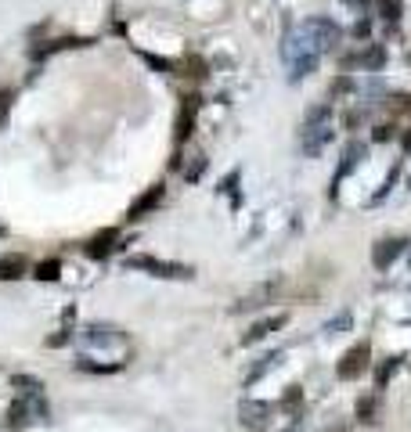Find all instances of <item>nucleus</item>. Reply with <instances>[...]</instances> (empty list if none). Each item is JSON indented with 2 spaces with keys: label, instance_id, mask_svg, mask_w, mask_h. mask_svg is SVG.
Listing matches in <instances>:
<instances>
[{
  "label": "nucleus",
  "instance_id": "1",
  "mask_svg": "<svg viewBox=\"0 0 411 432\" xmlns=\"http://www.w3.org/2000/svg\"><path fill=\"white\" fill-rule=\"evenodd\" d=\"M336 134V122H332V105H314L303 119V151L310 159H318L321 151L329 148Z\"/></svg>",
  "mask_w": 411,
  "mask_h": 432
},
{
  "label": "nucleus",
  "instance_id": "2",
  "mask_svg": "<svg viewBox=\"0 0 411 432\" xmlns=\"http://www.w3.org/2000/svg\"><path fill=\"white\" fill-rule=\"evenodd\" d=\"M300 25L310 33V40L318 44V51H321V54L336 51V47H339V40H343V29H339L329 15H310V18H303Z\"/></svg>",
  "mask_w": 411,
  "mask_h": 432
},
{
  "label": "nucleus",
  "instance_id": "3",
  "mask_svg": "<svg viewBox=\"0 0 411 432\" xmlns=\"http://www.w3.org/2000/svg\"><path fill=\"white\" fill-rule=\"evenodd\" d=\"M126 267H130V270H148L152 277H166V281H188V277H195L192 267L166 263V260H155V256H130Z\"/></svg>",
  "mask_w": 411,
  "mask_h": 432
},
{
  "label": "nucleus",
  "instance_id": "4",
  "mask_svg": "<svg viewBox=\"0 0 411 432\" xmlns=\"http://www.w3.org/2000/svg\"><path fill=\"white\" fill-rule=\"evenodd\" d=\"M368 360H372V346H368V343H357L354 350H346V353H343V360L336 364V375H339L343 382H354V379H361V375H364Z\"/></svg>",
  "mask_w": 411,
  "mask_h": 432
},
{
  "label": "nucleus",
  "instance_id": "5",
  "mask_svg": "<svg viewBox=\"0 0 411 432\" xmlns=\"http://www.w3.org/2000/svg\"><path fill=\"white\" fill-rule=\"evenodd\" d=\"M281 292V277H271V281H264V285H257V288H252V292H245L235 306H231V310L235 314H245V310H260V306H267L274 296Z\"/></svg>",
  "mask_w": 411,
  "mask_h": 432
},
{
  "label": "nucleus",
  "instance_id": "6",
  "mask_svg": "<svg viewBox=\"0 0 411 432\" xmlns=\"http://www.w3.org/2000/svg\"><path fill=\"white\" fill-rule=\"evenodd\" d=\"M238 418L245 428L252 432H260L271 425V404H260V400H242V407H238Z\"/></svg>",
  "mask_w": 411,
  "mask_h": 432
},
{
  "label": "nucleus",
  "instance_id": "7",
  "mask_svg": "<svg viewBox=\"0 0 411 432\" xmlns=\"http://www.w3.org/2000/svg\"><path fill=\"white\" fill-rule=\"evenodd\" d=\"M80 346H123V335L116 328H105V324H90L76 335Z\"/></svg>",
  "mask_w": 411,
  "mask_h": 432
},
{
  "label": "nucleus",
  "instance_id": "8",
  "mask_svg": "<svg viewBox=\"0 0 411 432\" xmlns=\"http://www.w3.org/2000/svg\"><path fill=\"white\" fill-rule=\"evenodd\" d=\"M202 98L199 94H184L180 98V115H177V144H184L192 137V127H195V112H199Z\"/></svg>",
  "mask_w": 411,
  "mask_h": 432
},
{
  "label": "nucleus",
  "instance_id": "9",
  "mask_svg": "<svg viewBox=\"0 0 411 432\" xmlns=\"http://www.w3.org/2000/svg\"><path fill=\"white\" fill-rule=\"evenodd\" d=\"M404 245H407L404 238H386V241H379L375 249H372V263H375L379 270H386V267H390V263H393V260L404 253Z\"/></svg>",
  "mask_w": 411,
  "mask_h": 432
},
{
  "label": "nucleus",
  "instance_id": "10",
  "mask_svg": "<svg viewBox=\"0 0 411 432\" xmlns=\"http://www.w3.org/2000/svg\"><path fill=\"white\" fill-rule=\"evenodd\" d=\"M364 155H368V148H364L361 141H350V144H346V148H343V163H339V173L332 177V188H336V184H339L346 173H354V170H357V163H361Z\"/></svg>",
  "mask_w": 411,
  "mask_h": 432
},
{
  "label": "nucleus",
  "instance_id": "11",
  "mask_svg": "<svg viewBox=\"0 0 411 432\" xmlns=\"http://www.w3.org/2000/svg\"><path fill=\"white\" fill-rule=\"evenodd\" d=\"M76 47H90V40H87V37H61V40H51V44H44V47H33V58L44 61V58H51V54H58V51H76Z\"/></svg>",
  "mask_w": 411,
  "mask_h": 432
},
{
  "label": "nucleus",
  "instance_id": "12",
  "mask_svg": "<svg viewBox=\"0 0 411 432\" xmlns=\"http://www.w3.org/2000/svg\"><path fill=\"white\" fill-rule=\"evenodd\" d=\"M289 317L286 314H274V317H264V321H257V324H252L245 335H242V346H249V343H260V338H267L271 331H278L281 324H286Z\"/></svg>",
  "mask_w": 411,
  "mask_h": 432
},
{
  "label": "nucleus",
  "instance_id": "13",
  "mask_svg": "<svg viewBox=\"0 0 411 432\" xmlns=\"http://www.w3.org/2000/svg\"><path fill=\"white\" fill-rule=\"evenodd\" d=\"M25 270H29L25 256H18V253L0 256V281H18V277H25Z\"/></svg>",
  "mask_w": 411,
  "mask_h": 432
},
{
  "label": "nucleus",
  "instance_id": "14",
  "mask_svg": "<svg viewBox=\"0 0 411 432\" xmlns=\"http://www.w3.org/2000/svg\"><path fill=\"white\" fill-rule=\"evenodd\" d=\"M163 202V184H155V188H148L134 205H130V216H134V220H137V216H145V212H152L155 205H159Z\"/></svg>",
  "mask_w": 411,
  "mask_h": 432
},
{
  "label": "nucleus",
  "instance_id": "15",
  "mask_svg": "<svg viewBox=\"0 0 411 432\" xmlns=\"http://www.w3.org/2000/svg\"><path fill=\"white\" fill-rule=\"evenodd\" d=\"M318 61H321V54H303V58L289 61V80H293V83H300L303 76L318 72Z\"/></svg>",
  "mask_w": 411,
  "mask_h": 432
},
{
  "label": "nucleus",
  "instance_id": "16",
  "mask_svg": "<svg viewBox=\"0 0 411 432\" xmlns=\"http://www.w3.org/2000/svg\"><path fill=\"white\" fill-rule=\"evenodd\" d=\"M116 238H119L116 231H102L98 238H90V241H87V256H94V260L109 256V253H112V241H116Z\"/></svg>",
  "mask_w": 411,
  "mask_h": 432
},
{
  "label": "nucleus",
  "instance_id": "17",
  "mask_svg": "<svg viewBox=\"0 0 411 432\" xmlns=\"http://www.w3.org/2000/svg\"><path fill=\"white\" fill-rule=\"evenodd\" d=\"M278 407H281V411H289L293 418H300V414H303V389H300V386H289Z\"/></svg>",
  "mask_w": 411,
  "mask_h": 432
},
{
  "label": "nucleus",
  "instance_id": "18",
  "mask_svg": "<svg viewBox=\"0 0 411 432\" xmlns=\"http://www.w3.org/2000/svg\"><path fill=\"white\" fill-rule=\"evenodd\" d=\"M379 18H386V22H400L404 15V0H375V8H372Z\"/></svg>",
  "mask_w": 411,
  "mask_h": 432
},
{
  "label": "nucleus",
  "instance_id": "19",
  "mask_svg": "<svg viewBox=\"0 0 411 432\" xmlns=\"http://www.w3.org/2000/svg\"><path fill=\"white\" fill-rule=\"evenodd\" d=\"M379 414H383V407H379V396H361V400H357V418H361V421L375 425Z\"/></svg>",
  "mask_w": 411,
  "mask_h": 432
},
{
  "label": "nucleus",
  "instance_id": "20",
  "mask_svg": "<svg viewBox=\"0 0 411 432\" xmlns=\"http://www.w3.org/2000/svg\"><path fill=\"white\" fill-rule=\"evenodd\" d=\"M274 364H281V353H267V357H260V360H257V367H252V371L245 375V386H249V382H257V379H264Z\"/></svg>",
  "mask_w": 411,
  "mask_h": 432
},
{
  "label": "nucleus",
  "instance_id": "21",
  "mask_svg": "<svg viewBox=\"0 0 411 432\" xmlns=\"http://www.w3.org/2000/svg\"><path fill=\"white\" fill-rule=\"evenodd\" d=\"M184 69H188L184 76H192V80H206V76H209V72H206V61H202L199 54H188V58H184Z\"/></svg>",
  "mask_w": 411,
  "mask_h": 432
},
{
  "label": "nucleus",
  "instance_id": "22",
  "mask_svg": "<svg viewBox=\"0 0 411 432\" xmlns=\"http://www.w3.org/2000/svg\"><path fill=\"white\" fill-rule=\"evenodd\" d=\"M397 367H400V357H390L383 367H379V371H375V382H379V389H383V386H386V382L397 375Z\"/></svg>",
  "mask_w": 411,
  "mask_h": 432
},
{
  "label": "nucleus",
  "instance_id": "23",
  "mask_svg": "<svg viewBox=\"0 0 411 432\" xmlns=\"http://www.w3.org/2000/svg\"><path fill=\"white\" fill-rule=\"evenodd\" d=\"M238 180H242V173H238V170H231V173L224 177V188H220L224 195H231V205H238V202H242V195H238Z\"/></svg>",
  "mask_w": 411,
  "mask_h": 432
},
{
  "label": "nucleus",
  "instance_id": "24",
  "mask_svg": "<svg viewBox=\"0 0 411 432\" xmlns=\"http://www.w3.org/2000/svg\"><path fill=\"white\" fill-rule=\"evenodd\" d=\"M11 105H15V90L11 87H0V127L8 122V115H11Z\"/></svg>",
  "mask_w": 411,
  "mask_h": 432
},
{
  "label": "nucleus",
  "instance_id": "25",
  "mask_svg": "<svg viewBox=\"0 0 411 432\" xmlns=\"http://www.w3.org/2000/svg\"><path fill=\"white\" fill-rule=\"evenodd\" d=\"M58 274H61V263H58V260H44V263L37 267V277H40V281H58Z\"/></svg>",
  "mask_w": 411,
  "mask_h": 432
},
{
  "label": "nucleus",
  "instance_id": "26",
  "mask_svg": "<svg viewBox=\"0 0 411 432\" xmlns=\"http://www.w3.org/2000/svg\"><path fill=\"white\" fill-rule=\"evenodd\" d=\"M11 382H15V389H22V393H25V396H37V393H40V389H44V386H40V382H37V379H29V375H15V379H11Z\"/></svg>",
  "mask_w": 411,
  "mask_h": 432
},
{
  "label": "nucleus",
  "instance_id": "27",
  "mask_svg": "<svg viewBox=\"0 0 411 432\" xmlns=\"http://www.w3.org/2000/svg\"><path fill=\"white\" fill-rule=\"evenodd\" d=\"M141 58L148 61L152 69H159V72H173V69H177L173 61H166V58H155V54H148V51H141Z\"/></svg>",
  "mask_w": 411,
  "mask_h": 432
},
{
  "label": "nucleus",
  "instance_id": "28",
  "mask_svg": "<svg viewBox=\"0 0 411 432\" xmlns=\"http://www.w3.org/2000/svg\"><path fill=\"white\" fill-rule=\"evenodd\" d=\"M350 324H354V317H350V314H339L336 321H329V324H325V331H329V335H339V331H346Z\"/></svg>",
  "mask_w": 411,
  "mask_h": 432
},
{
  "label": "nucleus",
  "instance_id": "29",
  "mask_svg": "<svg viewBox=\"0 0 411 432\" xmlns=\"http://www.w3.org/2000/svg\"><path fill=\"white\" fill-rule=\"evenodd\" d=\"M354 90V80L350 76H339L336 83H332V98H343V94H350Z\"/></svg>",
  "mask_w": 411,
  "mask_h": 432
},
{
  "label": "nucleus",
  "instance_id": "30",
  "mask_svg": "<svg viewBox=\"0 0 411 432\" xmlns=\"http://www.w3.org/2000/svg\"><path fill=\"white\" fill-rule=\"evenodd\" d=\"M350 33H354V40H368V37H372V22H368V18H357Z\"/></svg>",
  "mask_w": 411,
  "mask_h": 432
},
{
  "label": "nucleus",
  "instance_id": "31",
  "mask_svg": "<svg viewBox=\"0 0 411 432\" xmlns=\"http://www.w3.org/2000/svg\"><path fill=\"white\" fill-rule=\"evenodd\" d=\"M202 170H206V159L199 155V159H195L192 166H188V170H184V177H188V180H199V177H202Z\"/></svg>",
  "mask_w": 411,
  "mask_h": 432
},
{
  "label": "nucleus",
  "instance_id": "32",
  "mask_svg": "<svg viewBox=\"0 0 411 432\" xmlns=\"http://www.w3.org/2000/svg\"><path fill=\"white\" fill-rule=\"evenodd\" d=\"M346 8H357V11H372L375 8V0H343Z\"/></svg>",
  "mask_w": 411,
  "mask_h": 432
},
{
  "label": "nucleus",
  "instance_id": "33",
  "mask_svg": "<svg viewBox=\"0 0 411 432\" xmlns=\"http://www.w3.org/2000/svg\"><path fill=\"white\" fill-rule=\"evenodd\" d=\"M393 137V127H375V141H390Z\"/></svg>",
  "mask_w": 411,
  "mask_h": 432
},
{
  "label": "nucleus",
  "instance_id": "34",
  "mask_svg": "<svg viewBox=\"0 0 411 432\" xmlns=\"http://www.w3.org/2000/svg\"><path fill=\"white\" fill-rule=\"evenodd\" d=\"M404 148H407V151H411V134H407V137H404Z\"/></svg>",
  "mask_w": 411,
  "mask_h": 432
},
{
  "label": "nucleus",
  "instance_id": "35",
  "mask_svg": "<svg viewBox=\"0 0 411 432\" xmlns=\"http://www.w3.org/2000/svg\"><path fill=\"white\" fill-rule=\"evenodd\" d=\"M286 432H300V428H296V425H293V428H286Z\"/></svg>",
  "mask_w": 411,
  "mask_h": 432
}]
</instances>
